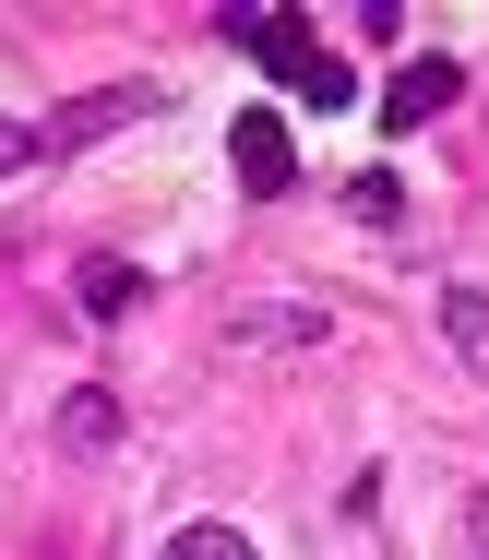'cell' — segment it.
<instances>
[{
    "mask_svg": "<svg viewBox=\"0 0 489 560\" xmlns=\"http://www.w3.org/2000/svg\"><path fill=\"white\" fill-rule=\"evenodd\" d=\"M228 48H251V60H263L299 108H347V60H335L299 12H228Z\"/></svg>",
    "mask_w": 489,
    "mask_h": 560,
    "instance_id": "6da1fadb",
    "label": "cell"
},
{
    "mask_svg": "<svg viewBox=\"0 0 489 560\" xmlns=\"http://www.w3.org/2000/svg\"><path fill=\"white\" fill-rule=\"evenodd\" d=\"M228 167H240L251 203L299 191V143H287V119H275V108H240V131H228Z\"/></svg>",
    "mask_w": 489,
    "mask_h": 560,
    "instance_id": "7a4b0ae2",
    "label": "cell"
},
{
    "mask_svg": "<svg viewBox=\"0 0 489 560\" xmlns=\"http://www.w3.org/2000/svg\"><path fill=\"white\" fill-rule=\"evenodd\" d=\"M167 108V84H96V96H72V108L36 131V155H72V143H96V131H120V119H155Z\"/></svg>",
    "mask_w": 489,
    "mask_h": 560,
    "instance_id": "3957f363",
    "label": "cell"
},
{
    "mask_svg": "<svg viewBox=\"0 0 489 560\" xmlns=\"http://www.w3.org/2000/svg\"><path fill=\"white\" fill-rule=\"evenodd\" d=\"M120 394H108V382H72V394H60V418H48V442L72 453V465H108V453H120Z\"/></svg>",
    "mask_w": 489,
    "mask_h": 560,
    "instance_id": "277c9868",
    "label": "cell"
},
{
    "mask_svg": "<svg viewBox=\"0 0 489 560\" xmlns=\"http://www.w3.org/2000/svg\"><path fill=\"white\" fill-rule=\"evenodd\" d=\"M454 96H466V72H454V60H406V72L382 84V131H430Z\"/></svg>",
    "mask_w": 489,
    "mask_h": 560,
    "instance_id": "5b68a950",
    "label": "cell"
},
{
    "mask_svg": "<svg viewBox=\"0 0 489 560\" xmlns=\"http://www.w3.org/2000/svg\"><path fill=\"white\" fill-rule=\"evenodd\" d=\"M72 299H84V323H131V299H143V275H131L120 250H84V262H72Z\"/></svg>",
    "mask_w": 489,
    "mask_h": 560,
    "instance_id": "8992f818",
    "label": "cell"
},
{
    "mask_svg": "<svg viewBox=\"0 0 489 560\" xmlns=\"http://www.w3.org/2000/svg\"><path fill=\"white\" fill-rule=\"evenodd\" d=\"M287 346H323V311H240L228 358H287Z\"/></svg>",
    "mask_w": 489,
    "mask_h": 560,
    "instance_id": "52a82bcc",
    "label": "cell"
},
{
    "mask_svg": "<svg viewBox=\"0 0 489 560\" xmlns=\"http://www.w3.org/2000/svg\"><path fill=\"white\" fill-rule=\"evenodd\" d=\"M442 335H454V358L489 382V287H442Z\"/></svg>",
    "mask_w": 489,
    "mask_h": 560,
    "instance_id": "ba28073f",
    "label": "cell"
},
{
    "mask_svg": "<svg viewBox=\"0 0 489 560\" xmlns=\"http://www.w3.org/2000/svg\"><path fill=\"white\" fill-rule=\"evenodd\" d=\"M167 560H251V537H240V525H179Z\"/></svg>",
    "mask_w": 489,
    "mask_h": 560,
    "instance_id": "9c48e42d",
    "label": "cell"
},
{
    "mask_svg": "<svg viewBox=\"0 0 489 560\" xmlns=\"http://www.w3.org/2000/svg\"><path fill=\"white\" fill-rule=\"evenodd\" d=\"M347 203H359L370 226H394V215H406V191H394V167H359V179H347Z\"/></svg>",
    "mask_w": 489,
    "mask_h": 560,
    "instance_id": "30bf717a",
    "label": "cell"
},
{
    "mask_svg": "<svg viewBox=\"0 0 489 560\" xmlns=\"http://www.w3.org/2000/svg\"><path fill=\"white\" fill-rule=\"evenodd\" d=\"M12 167H36V131H12V119H0V179H12Z\"/></svg>",
    "mask_w": 489,
    "mask_h": 560,
    "instance_id": "8fae6325",
    "label": "cell"
},
{
    "mask_svg": "<svg viewBox=\"0 0 489 560\" xmlns=\"http://www.w3.org/2000/svg\"><path fill=\"white\" fill-rule=\"evenodd\" d=\"M466 549L489 560V477H478V501H466Z\"/></svg>",
    "mask_w": 489,
    "mask_h": 560,
    "instance_id": "7c38bea8",
    "label": "cell"
}]
</instances>
